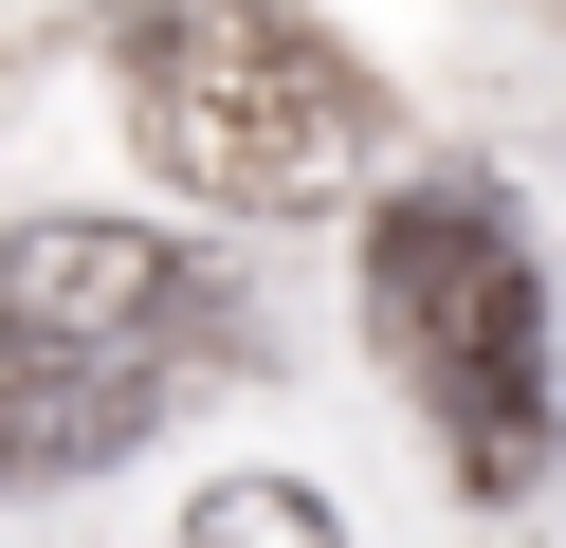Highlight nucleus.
<instances>
[{
  "mask_svg": "<svg viewBox=\"0 0 566 548\" xmlns=\"http://www.w3.org/2000/svg\"><path fill=\"white\" fill-rule=\"evenodd\" d=\"M128 128L201 201H347L402 146L384 73L347 37H311L293 0H147L128 19Z\"/></svg>",
  "mask_w": 566,
  "mask_h": 548,
  "instance_id": "obj_1",
  "label": "nucleus"
},
{
  "mask_svg": "<svg viewBox=\"0 0 566 548\" xmlns=\"http://www.w3.org/2000/svg\"><path fill=\"white\" fill-rule=\"evenodd\" d=\"M366 348L439 402L457 494H530L548 475V311H530V256L493 183H402L366 238Z\"/></svg>",
  "mask_w": 566,
  "mask_h": 548,
  "instance_id": "obj_2",
  "label": "nucleus"
},
{
  "mask_svg": "<svg viewBox=\"0 0 566 548\" xmlns=\"http://www.w3.org/2000/svg\"><path fill=\"white\" fill-rule=\"evenodd\" d=\"M201 256H165L147 219H19L0 238V348L19 365H184L201 348Z\"/></svg>",
  "mask_w": 566,
  "mask_h": 548,
  "instance_id": "obj_3",
  "label": "nucleus"
},
{
  "mask_svg": "<svg viewBox=\"0 0 566 548\" xmlns=\"http://www.w3.org/2000/svg\"><path fill=\"white\" fill-rule=\"evenodd\" d=\"M165 384H184V365H19L0 348V475H111L128 438L165 421Z\"/></svg>",
  "mask_w": 566,
  "mask_h": 548,
  "instance_id": "obj_4",
  "label": "nucleus"
},
{
  "mask_svg": "<svg viewBox=\"0 0 566 548\" xmlns=\"http://www.w3.org/2000/svg\"><path fill=\"white\" fill-rule=\"evenodd\" d=\"M184 548H347L329 494H293V475H220V494L184 511Z\"/></svg>",
  "mask_w": 566,
  "mask_h": 548,
  "instance_id": "obj_5",
  "label": "nucleus"
}]
</instances>
